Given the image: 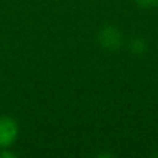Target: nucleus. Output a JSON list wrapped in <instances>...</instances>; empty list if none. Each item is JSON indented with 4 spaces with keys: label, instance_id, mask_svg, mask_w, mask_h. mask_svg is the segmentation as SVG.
<instances>
[{
    "label": "nucleus",
    "instance_id": "f257e3e1",
    "mask_svg": "<svg viewBox=\"0 0 158 158\" xmlns=\"http://www.w3.org/2000/svg\"><path fill=\"white\" fill-rule=\"evenodd\" d=\"M98 42L106 50L115 52V50H119L122 46V33L119 32L118 28L107 25L98 33Z\"/></svg>",
    "mask_w": 158,
    "mask_h": 158
},
{
    "label": "nucleus",
    "instance_id": "7ed1b4c3",
    "mask_svg": "<svg viewBox=\"0 0 158 158\" xmlns=\"http://www.w3.org/2000/svg\"><path fill=\"white\" fill-rule=\"evenodd\" d=\"M129 50H131L133 54L140 56L147 50V44H146V42L143 40V39L135 38V39H132L131 43H129Z\"/></svg>",
    "mask_w": 158,
    "mask_h": 158
},
{
    "label": "nucleus",
    "instance_id": "20e7f679",
    "mask_svg": "<svg viewBox=\"0 0 158 158\" xmlns=\"http://www.w3.org/2000/svg\"><path fill=\"white\" fill-rule=\"evenodd\" d=\"M137 3V6L144 8H151V7H157L158 6V0H135Z\"/></svg>",
    "mask_w": 158,
    "mask_h": 158
},
{
    "label": "nucleus",
    "instance_id": "f03ea898",
    "mask_svg": "<svg viewBox=\"0 0 158 158\" xmlns=\"http://www.w3.org/2000/svg\"><path fill=\"white\" fill-rule=\"evenodd\" d=\"M18 126L10 117H0V148L11 146L17 139Z\"/></svg>",
    "mask_w": 158,
    "mask_h": 158
}]
</instances>
